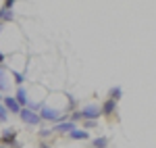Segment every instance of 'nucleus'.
I'll return each instance as SVG.
<instances>
[{"instance_id": "obj_1", "label": "nucleus", "mask_w": 156, "mask_h": 148, "mask_svg": "<svg viewBox=\"0 0 156 148\" xmlns=\"http://www.w3.org/2000/svg\"><path fill=\"white\" fill-rule=\"evenodd\" d=\"M19 115H21V119H23L25 123H34V125H36L37 121H40V117H37L36 113L27 111V109H21V111H19Z\"/></svg>"}, {"instance_id": "obj_2", "label": "nucleus", "mask_w": 156, "mask_h": 148, "mask_svg": "<svg viewBox=\"0 0 156 148\" xmlns=\"http://www.w3.org/2000/svg\"><path fill=\"white\" fill-rule=\"evenodd\" d=\"M100 115V109L98 106H85L83 111H79V117H83V119H94Z\"/></svg>"}, {"instance_id": "obj_3", "label": "nucleus", "mask_w": 156, "mask_h": 148, "mask_svg": "<svg viewBox=\"0 0 156 148\" xmlns=\"http://www.w3.org/2000/svg\"><path fill=\"white\" fill-rule=\"evenodd\" d=\"M42 119L56 121V119H60V113H58V111H52V109H44V111H42Z\"/></svg>"}, {"instance_id": "obj_4", "label": "nucleus", "mask_w": 156, "mask_h": 148, "mask_svg": "<svg viewBox=\"0 0 156 148\" xmlns=\"http://www.w3.org/2000/svg\"><path fill=\"white\" fill-rule=\"evenodd\" d=\"M4 102H6V109H9V111H12V113H19V111H21V106L17 104V100H15V98H6Z\"/></svg>"}, {"instance_id": "obj_5", "label": "nucleus", "mask_w": 156, "mask_h": 148, "mask_svg": "<svg viewBox=\"0 0 156 148\" xmlns=\"http://www.w3.org/2000/svg\"><path fill=\"white\" fill-rule=\"evenodd\" d=\"M112 111H115V100H108L106 104H104V106L100 109V113H104V115H110Z\"/></svg>"}, {"instance_id": "obj_6", "label": "nucleus", "mask_w": 156, "mask_h": 148, "mask_svg": "<svg viewBox=\"0 0 156 148\" xmlns=\"http://www.w3.org/2000/svg\"><path fill=\"white\" fill-rule=\"evenodd\" d=\"M0 19H4V21H11V19H15V15L11 13V9H2V11H0Z\"/></svg>"}, {"instance_id": "obj_7", "label": "nucleus", "mask_w": 156, "mask_h": 148, "mask_svg": "<svg viewBox=\"0 0 156 148\" xmlns=\"http://www.w3.org/2000/svg\"><path fill=\"white\" fill-rule=\"evenodd\" d=\"M54 129H56V132H71V129H75V125L73 123H60V125H56Z\"/></svg>"}, {"instance_id": "obj_8", "label": "nucleus", "mask_w": 156, "mask_h": 148, "mask_svg": "<svg viewBox=\"0 0 156 148\" xmlns=\"http://www.w3.org/2000/svg\"><path fill=\"white\" fill-rule=\"evenodd\" d=\"M27 102V94H25V90H19L17 92V104H25Z\"/></svg>"}, {"instance_id": "obj_9", "label": "nucleus", "mask_w": 156, "mask_h": 148, "mask_svg": "<svg viewBox=\"0 0 156 148\" xmlns=\"http://www.w3.org/2000/svg\"><path fill=\"white\" fill-rule=\"evenodd\" d=\"M106 142H108L106 138H96V140H94V146H96V148H104V146H106Z\"/></svg>"}, {"instance_id": "obj_10", "label": "nucleus", "mask_w": 156, "mask_h": 148, "mask_svg": "<svg viewBox=\"0 0 156 148\" xmlns=\"http://www.w3.org/2000/svg\"><path fill=\"white\" fill-rule=\"evenodd\" d=\"M0 140H2V142H12V140H15V132H12V129H11V132H6Z\"/></svg>"}, {"instance_id": "obj_11", "label": "nucleus", "mask_w": 156, "mask_h": 148, "mask_svg": "<svg viewBox=\"0 0 156 148\" xmlns=\"http://www.w3.org/2000/svg\"><path fill=\"white\" fill-rule=\"evenodd\" d=\"M71 136L75 138V140H85V138H87V132H71Z\"/></svg>"}, {"instance_id": "obj_12", "label": "nucleus", "mask_w": 156, "mask_h": 148, "mask_svg": "<svg viewBox=\"0 0 156 148\" xmlns=\"http://www.w3.org/2000/svg\"><path fill=\"white\" fill-rule=\"evenodd\" d=\"M121 96V88H115V90H110V100H115L117 102V98Z\"/></svg>"}, {"instance_id": "obj_13", "label": "nucleus", "mask_w": 156, "mask_h": 148, "mask_svg": "<svg viewBox=\"0 0 156 148\" xmlns=\"http://www.w3.org/2000/svg\"><path fill=\"white\" fill-rule=\"evenodd\" d=\"M6 86H9V84L4 81V69L0 67V90H4V88H6Z\"/></svg>"}, {"instance_id": "obj_14", "label": "nucleus", "mask_w": 156, "mask_h": 148, "mask_svg": "<svg viewBox=\"0 0 156 148\" xmlns=\"http://www.w3.org/2000/svg\"><path fill=\"white\" fill-rule=\"evenodd\" d=\"M0 121H6V109L0 106Z\"/></svg>"}, {"instance_id": "obj_15", "label": "nucleus", "mask_w": 156, "mask_h": 148, "mask_svg": "<svg viewBox=\"0 0 156 148\" xmlns=\"http://www.w3.org/2000/svg\"><path fill=\"white\" fill-rule=\"evenodd\" d=\"M12 75H15V81H17V84L23 81V75H21V73H12Z\"/></svg>"}, {"instance_id": "obj_16", "label": "nucleus", "mask_w": 156, "mask_h": 148, "mask_svg": "<svg viewBox=\"0 0 156 148\" xmlns=\"http://www.w3.org/2000/svg\"><path fill=\"white\" fill-rule=\"evenodd\" d=\"M2 61H4V54H2V52H0V63H2Z\"/></svg>"}, {"instance_id": "obj_17", "label": "nucleus", "mask_w": 156, "mask_h": 148, "mask_svg": "<svg viewBox=\"0 0 156 148\" xmlns=\"http://www.w3.org/2000/svg\"><path fill=\"white\" fill-rule=\"evenodd\" d=\"M0 98H2V96H0Z\"/></svg>"}, {"instance_id": "obj_18", "label": "nucleus", "mask_w": 156, "mask_h": 148, "mask_svg": "<svg viewBox=\"0 0 156 148\" xmlns=\"http://www.w3.org/2000/svg\"><path fill=\"white\" fill-rule=\"evenodd\" d=\"M0 148H2V146H0Z\"/></svg>"}]
</instances>
